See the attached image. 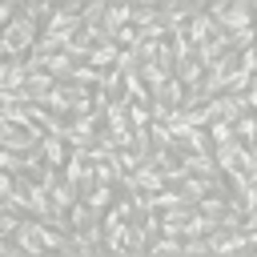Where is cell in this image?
I'll use <instances>...</instances> for the list:
<instances>
[{
  "mask_svg": "<svg viewBox=\"0 0 257 257\" xmlns=\"http://www.w3.org/2000/svg\"><path fill=\"white\" fill-rule=\"evenodd\" d=\"M128 8H133V4H108V8H104V20H100V28H104L108 36H116V32L128 24Z\"/></svg>",
  "mask_w": 257,
  "mask_h": 257,
  "instance_id": "9",
  "label": "cell"
},
{
  "mask_svg": "<svg viewBox=\"0 0 257 257\" xmlns=\"http://www.w3.org/2000/svg\"><path fill=\"white\" fill-rule=\"evenodd\" d=\"M209 16L225 28V32H237V28H249V4L237 0V4H213Z\"/></svg>",
  "mask_w": 257,
  "mask_h": 257,
  "instance_id": "3",
  "label": "cell"
},
{
  "mask_svg": "<svg viewBox=\"0 0 257 257\" xmlns=\"http://www.w3.org/2000/svg\"><path fill=\"white\" fill-rule=\"evenodd\" d=\"M253 241V233H225V229H213L209 237H205V245H209V253H233V249H241V245H249Z\"/></svg>",
  "mask_w": 257,
  "mask_h": 257,
  "instance_id": "6",
  "label": "cell"
},
{
  "mask_svg": "<svg viewBox=\"0 0 257 257\" xmlns=\"http://www.w3.org/2000/svg\"><path fill=\"white\" fill-rule=\"evenodd\" d=\"M100 233H104V249H112V253H128V217H124L120 205H108V209H104Z\"/></svg>",
  "mask_w": 257,
  "mask_h": 257,
  "instance_id": "2",
  "label": "cell"
},
{
  "mask_svg": "<svg viewBox=\"0 0 257 257\" xmlns=\"http://www.w3.org/2000/svg\"><path fill=\"white\" fill-rule=\"evenodd\" d=\"M36 149H40V157H44L48 169H64V165H68V157H64V141H60V137L44 133V141H40Z\"/></svg>",
  "mask_w": 257,
  "mask_h": 257,
  "instance_id": "7",
  "label": "cell"
},
{
  "mask_svg": "<svg viewBox=\"0 0 257 257\" xmlns=\"http://www.w3.org/2000/svg\"><path fill=\"white\" fill-rule=\"evenodd\" d=\"M161 20V8L157 4H133L128 8V24L133 28H145V24H157Z\"/></svg>",
  "mask_w": 257,
  "mask_h": 257,
  "instance_id": "10",
  "label": "cell"
},
{
  "mask_svg": "<svg viewBox=\"0 0 257 257\" xmlns=\"http://www.w3.org/2000/svg\"><path fill=\"white\" fill-rule=\"evenodd\" d=\"M104 8H108L104 0H88V4H84V12H80V24H84V28H100Z\"/></svg>",
  "mask_w": 257,
  "mask_h": 257,
  "instance_id": "12",
  "label": "cell"
},
{
  "mask_svg": "<svg viewBox=\"0 0 257 257\" xmlns=\"http://www.w3.org/2000/svg\"><path fill=\"white\" fill-rule=\"evenodd\" d=\"M116 56H120V44H104V48H92V52H88V60H84V64H92V68H96V72H100V68H104V64H116Z\"/></svg>",
  "mask_w": 257,
  "mask_h": 257,
  "instance_id": "11",
  "label": "cell"
},
{
  "mask_svg": "<svg viewBox=\"0 0 257 257\" xmlns=\"http://www.w3.org/2000/svg\"><path fill=\"white\" fill-rule=\"evenodd\" d=\"M181 32H185V40H189L193 48H201V44H205V40H209L213 32H221V24H217V20L209 16V12H197V16L189 20V24H181Z\"/></svg>",
  "mask_w": 257,
  "mask_h": 257,
  "instance_id": "4",
  "label": "cell"
},
{
  "mask_svg": "<svg viewBox=\"0 0 257 257\" xmlns=\"http://www.w3.org/2000/svg\"><path fill=\"white\" fill-rule=\"evenodd\" d=\"M24 84H28V60H24V56H8L4 68H0V92L24 88Z\"/></svg>",
  "mask_w": 257,
  "mask_h": 257,
  "instance_id": "5",
  "label": "cell"
},
{
  "mask_svg": "<svg viewBox=\"0 0 257 257\" xmlns=\"http://www.w3.org/2000/svg\"><path fill=\"white\" fill-rule=\"evenodd\" d=\"M153 100H157V104H165V108L173 112V108H181V104H185V84H181L177 76H169V80L161 84V92H157Z\"/></svg>",
  "mask_w": 257,
  "mask_h": 257,
  "instance_id": "8",
  "label": "cell"
},
{
  "mask_svg": "<svg viewBox=\"0 0 257 257\" xmlns=\"http://www.w3.org/2000/svg\"><path fill=\"white\" fill-rule=\"evenodd\" d=\"M36 40H40V32H36V16H28V8H20V16H12V20L4 24V36H0L4 56L32 52V44H36Z\"/></svg>",
  "mask_w": 257,
  "mask_h": 257,
  "instance_id": "1",
  "label": "cell"
}]
</instances>
